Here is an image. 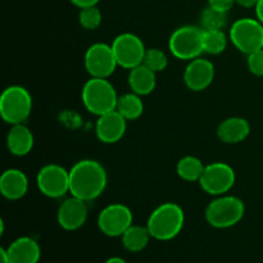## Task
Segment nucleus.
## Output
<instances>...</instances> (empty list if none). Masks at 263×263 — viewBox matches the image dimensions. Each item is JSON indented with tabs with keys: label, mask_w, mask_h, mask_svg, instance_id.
Returning <instances> with one entry per match:
<instances>
[{
	"label": "nucleus",
	"mask_w": 263,
	"mask_h": 263,
	"mask_svg": "<svg viewBox=\"0 0 263 263\" xmlns=\"http://www.w3.org/2000/svg\"><path fill=\"white\" fill-rule=\"evenodd\" d=\"M107 184V171L102 163L94 159H81L69 170V193L85 202L100 197Z\"/></svg>",
	"instance_id": "f257e3e1"
},
{
	"label": "nucleus",
	"mask_w": 263,
	"mask_h": 263,
	"mask_svg": "<svg viewBox=\"0 0 263 263\" xmlns=\"http://www.w3.org/2000/svg\"><path fill=\"white\" fill-rule=\"evenodd\" d=\"M185 223L184 210L172 202L162 203L148 217L146 228L152 238L159 241L172 240L181 233Z\"/></svg>",
	"instance_id": "f03ea898"
},
{
	"label": "nucleus",
	"mask_w": 263,
	"mask_h": 263,
	"mask_svg": "<svg viewBox=\"0 0 263 263\" xmlns=\"http://www.w3.org/2000/svg\"><path fill=\"white\" fill-rule=\"evenodd\" d=\"M81 99L85 108L99 117L117 108L118 95L109 80L91 77L82 86Z\"/></svg>",
	"instance_id": "7ed1b4c3"
},
{
	"label": "nucleus",
	"mask_w": 263,
	"mask_h": 263,
	"mask_svg": "<svg viewBox=\"0 0 263 263\" xmlns=\"http://www.w3.org/2000/svg\"><path fill=\"white\" fill-rule=\"evenodd\" d=\"M246 213V205L235 195H218L205 208V220L212 228L229 229L241 221Z\"/></svg>",
	"instance_id": "20e7f679"
},
{
	"label": "nucleus",
	"mask_w": 263,
	"mask_h": 263,
	"mask_svg": "<svg viewBox=\"0 0 263 263\" xmlns=\"http://www.w3.org/2000/svg\"><path fill=\"white\" fill-rule=\"evenodd\" d=\"M32 112V97L27 89L12 85L0 95V116L9 125L25 123Z\"/></svg>",
	"instance_id": "39448f33"
},
{
	"label": "nucleus",
	"mask_w": 263,
	"mask_h": 263,
	"mask_svg": "<svg viewBox=\"0 0 263 263\" xmlns=\"http://www.w3.org/2000/svg\"><path fill=\"white\" fill-rule=\"evenodd\" d=\"M172 55L181 61H193L204 53L203 50V28L197 26H181L172 32L168 40Z\"/></svg>",
	"instance_id": "423d86ee"
},
{
	"label": "nucleus",
	"mask_w": 263,
	"mask_h": 263,
	"mask_svg": "<svg viewBox=\"0 0 263 263\" xmlns=\"http://www.w3.org/2000/svg\"><path fill=\"white\" fill-rule=\"evenodd\" d=\"M230 40L244 54L263 49V23L254 18H240L230 28Z\"/></svg>",
	"instance_id": "0eeeda50"
},
{
	"label": "nucleus",
	"mask_w": 263,
	"mask_h": 263,
	"mask_svg": "<svg viewBox=\"0 0 263 263\" xmlns=\"http://www.w3.org/2000/svg\"><path fill=\"white\" fill-rule=\"evenodd\" d=\"M235 181V171L230 164L223 162H212L205 164L199 185L204 193L218 197L230 192Z\"/></svg>",
	"instance_id": "6e6552de"
},
{
	"label": "nucleus",
	"mask_w": 263,
	"mask_h": 263,
	"mask_svg": "<svg viewBox=\"0 0 263 263\" xmlns=\"http://www.w3.org/2000/svg\"><path fill=\"white\" fill-rule=\"evenodd\" d=\"M112 49L118 66L126 69H133L143 64L146 51L143 40L130 32L116 36Z\"/></svg>",
	"instance_id": "1a4fd4ad"
},
{
	"label": "nucleus",
	"mask_w": 263,
	"mask_h": 263,
	"mask_svg": "<svg viewBox=\"0 0 263 263\" xmlns=\"http://www.w3.org/2000/svg\"><path fill=\"white\" fill-rule=\"evenodd\" d=\"M36 185L43 195L58 199L69 193V171L59 164H46L37 172Z\"/></svg>",
	"instance_id": "9d476101"
},
{
	"label": "nucleus",
	"mask_w": 263,
	"mask_h": 263,
	"mask_svg": "<svg viewBox=\"0 0 263 263\" xmlns=\"http://www.w3.org/2000/svg\"><path fill=\"white\" fill-rule=\"evenodd\" d=\"M134 216L130 208L122 203H112L100 211L98 216V228L104 235L110 238L122 236L133 225Z\"/></svg>",
	"instance_id": "9b49d317"
},
{
	"label": "nucleus",
	"mask_w": 263,
	"mask_h": 263,
	"mask_svg": "<svg viewBox=\"0 0 263 263\" xmlns=\"http://www.w3.org/2000/svg\"><path fill=\"white\" fill-rule=\"evenodd\" d=\"M84 63L87 73L98 79H108L118 67L112 45L104 43H95L89 46L85 53Z\"/></svg>",
	"instance_id": "f8f14e48"
},
{
	"label": "nucleus",
	"mask_w": 263,
	"mask_h": 263,
	"mask_svg": "<svg viewBox=\"0 0 263 263\" xmlns=\"http://www.w3.org/2000/svg\"><path fill=\"white\" fill-rule=\"evenodd\" d=\"M86 202L72 195L68 199L63 200L57 212V220L59 226L67 231L79 230L85 225L87 220Z\"/></svg>",
	"instance_id": "ddd939ff"
},
{
	"label": "nucleus",
	"mask_w": 263,
	"mask_h": 263,
	"mask_svg": "<svg viewBox=\"0 0 263 263\" xmlns=\"http://www.w3.org/2000/svg\"><path fill=\"white\" fill-rule=\"evenodd\" d=\"M215 66L205 58H198L189 61L184 72V82L192 91L205 90L215 79Z\"/></svg>",
	"instance_id": "4468645a"
},
{
	"label": "nucleus",
	"mask_w": 263,
	"mask_h": 263,
	"mask_svg": "<svg viewBox=\"0 0 263 263\" xmlns=\"http://www.w3.org/2000/svg\"><path fill=\"white\" fill-rule=\"evenodd\" d=\"M127 128V120L118 110H112L98 117L95 125L97 138L104 144H115L123 138Z\"/></svg>",
	"instance_id": "2eb2a0df"
},
{
	"label": "nucleus",
	"mask_w": 263,
	"mask_h": 263,
	"mask_svg": "<svg viewBox=\"0 0 263 263\" xmlns=\"http://www.w3.org/2000/svg\"><path fill=\"white\" fill-rule=\"evenodd\" d=\"M10 263H37L41 249L37 241L31 236H21L5 248Z\"/></svg>",
	"instance_id": "dca6fc26"
},
{
	"label": "nucleus",
	"mask_w": 263,
	"mask_h": 263,
	"mask_svg": "<svg viewBox=\"0 0 263 263\" xmlns=\"http://www.w3.org/2000/svg\"><path fill=\"white\" fill-rule=\"evenodd\" d=\"M28 190V179L18 168H8L0 176V193L8 200H18Z\"/></svg>",
	"instance_id": "f3484780"
},
{
	"label": "nucleus",
	"mask_w": 263,
	"mask_h": 263,
	"mask_svg": "<svg viewBox=\"0 0 263 263\" xmlns=\"http://www.w3.org/2000/svg\"><path fill=\"white\" fill-rule=\"evenodd\" d=\"M33 134L25 123H17L12 125L9 133L7 135V146L8 151L17 157H25L32 151Z\"/></svg>",
	"instance_id": "a211bd4d"
},
{
	"label": "nucleus",
	"mask_w": 263,
	"mask_h": 263,
	"mask_svg": "<svg viewBox=\"0 0 263 263\" xmlns=\"http://www.w3.org/2000/svg\"><path fill=\"white\" fill-rule=\"evenodd\" d=\"M251 134V125L243 117H230L223 120L217 128V136L226 144H238L246 140Z\"/></svg>",
	"instance_id": "6ab92c4d"
},
{
	"label": "nucleus",
	"mask_w": 263,
	"mask_h": 263,
	"mask_svg": "<svg viewBox=\"0 0 263 263\" xmlns=\"http://www.w3.org/2000/svg\"><path fill=\"white\" fill-rule=\"evenodd\" d=\"M128 86L133 90V92L140 95V97L152 94L157 86L156 72L148 68L145 64H140V66L130 69Z\"/></svg>",
	"instance_id": "aec40b11"
},
{
	"label": "nucleus",
	"mask_w": 263,
	"mask_h": 263,
	"mask_svg": "<svg viewBox=\"0 0 263 263\" xmlns=\"http://www.w3.org/2000/svg\"><path fill=\"white\" fill-rule=\"evenodd\" d=\"M151 238L152 235L146 226L134 225L133 223L121 236V240H122V246L125 247L126 251L138 253V252L144 251L146 248Z\"/></svg>",
	"instance_id": "412c9836"
},
{
	"label": "nucleus",
	"mask_w": 263,
	"mask_h": 263,
	"mask_svg": "<svg viewBox=\"0 0 263 263\" xmlns=\"http://www.w3.org/2000/svg\"><path fill=\"white\" fill-rule=\"evenodd\" d=\"M116 110H118L127 121H135L143 115L144 103L140 95L135 94V92H128L122 97H118Z\"/></svg>",
	"instance_id": "4be33fe9"
},
{
	"label": "nucleus",
	"mask_w": 263,
	"mask_h": 263,
	"mask_svg": "<svg viewBox=\"0 0 263 263\" xmlns=\"http://www.w3.org/2000/svg\"><path fill=\"white\" fill-rule=\"evenodd\" d=\"M204 167L205 166L199 158L194 156H186L182 157L177 162L176 171L180 179L189 182H195L200 180V176H202L203 171H204Z\"/></svg>",
	"instance_id": "5701e85b"
},
{
	"label": "nucleus",
	"mask_w": 263,
	"mask_h": 263,
	"mask_svg": "<svg viewBox=\"0 0 263 263\" xmlns=\"http://www.w3.org/2000/svg\"><path fill=\"white\" fill-rule=\"evenodd\" d=\"M228 37L222 30H203V50L217 55L226 49Z\"/></svg>",
	"instance_id": "b1692460"
},
{
	"label": "nucleus",
	"mask_w": 263,
	"mask_h": 263,
	"mask_svg": "<svg viewBox=\"0 0 263 263\" xmlns=\"http://www.w3.org/2000/svg\"><path fill=\"white\" fill-rule=\"evenodd\" d=\"M228 23V13L210 7L200 14V27L203 30H222Z\"/></svg>",
	"instance_id": "393cba45"
},
{
	"label": "nucleus",
	"mask_w": 263,
	"mask_h": 263,
	"mask_svg": "<svg viewBox=\"0 0 263 263\" xmlns=\"http://www.w3.org/2000/svg\"><path fill=\"white\" fill-rule=\"evenodd\" d=\"M143 64H145L148 68L152 71L158 73L166 69L167 64H168V58H167L166 53L158 48H151L146 49L145 57H144Z\"/></svg>",
	"instance_id": "a878e982"
},
{
	"label": "nucleus",
	"mask_w": 263,
	"mask_h": 263,
	"mask_svg": "<svg viewBox=\"0 0 263 263\" xmlns=\"http://www.w3.org/2000/svg\"><path fill=\"white\" fill-rule=\"evenodd\" d=\"M102 12L97 5L94 7L82 8L79 14V22L85 30H97L102 23Z\"/></svg>",
	"instance_id": "bb28decb"
},
{
	"label": "nucleus",
	"mask_w": 263,
	"mask_h": 263,
	"mask_svg": "<svg viewBox=\"0 0 263 263\" xmlns=\"http://www.w3.org/2000/svg\"><path fill=\"white\" fill-rule=\"evenodd\" d=\"M247 64L251 73H253L254 76L263 77V49L248 54Z\"/></svg>",
	"instance_id": "cd10ccee"
},
{
	"label": "nucleus",
	"mask_w": 263,
	"mask_h": 263,
	"mask_svg": "<svg viewBox=\"0 0 263 263\" xmlns=\"http://www.w3.org/2000/svg\"><path fill=\"white\" fill-rule=\"evenodd\" d=\"M235 3L236 0H208V5H210V7L225 13H228L229 10L234 7Z\"/></svg>",
	"instance_id": "c85d7f7f"
},
{
	"label": "nucleus",
	"mask_w": 263,
	"mask_h": 263,
	"mask_svg": "<svg viewBox=\"0 0 263 263\" xmlns=\"http://www.w3.org/2000/svg\"><path fill=\"white\" fill-rule=\"evenodd\" d=\"M69 2L73 5H76V7H79L80 9H82V8L94 7V5L99 3V0H69Z\"/></svg>",
	"instance_id": "c756f323"
},
{
	"label": "nucleus",
	"mask_w": 263,
	"mask_h": 263,
	"mask_svg": "<svg viewBox=\"0 0 263 263\" xmlns=\"http://www.w3.org/2000/svg\"><path fill=\"white\" fill-rule=\"evenodd\" d=\"M259 0H236V4H239L240 7L244 8H252V7H256L258 4Z\"/></svg>",
	"instance_id": "7c9ffc66"
},
{
	"label": "nucleus",
	"mask_w": 263,
	"mask_h": 263,
	"mask_svg": "<svg viewBox=\"0 0 263 263\" xmlns=\"http://www.w3.org/2000/svg\"><path fill=\"white\" fill-rule=\"evenodd\" d=\"M254 8H256L257 20H258L259 22L263 23V0H259L258 4H257Z\"/></svg>",
	"instance_id": "2f4dec72"
},
{
	"label": "nucleus",
	"mask_w": 263,
	"mask_h": 263,
	"mask_svg": "<svg viewBox=\"0 0 263 263\" xmlns=\"http://www.w3.org/2000/svg\"><path fill=\"white\" fill-rule=\"evenodd\" d=\"M0 263H10L9 258H8V254L5 248L0 249Z\"/></svg>",
	"instance_id": "473e14b6"
},
{
	"label": "nucleus",
	"mask_w": 263,
	"mask_h": 263,
	"mask_svg": "<svg viewBox=\"0 0 263 263\" xmlns=\"http://www.w3.org/2000/svg\"><path fill=\"white\" fill-rule=\"evenodd\" d=\"M105 263H127L125 261L123 258H121V257H110V258H108Z\"/></svg>",
	"instance_id": "72a5a7b5"
}]
</instances>
